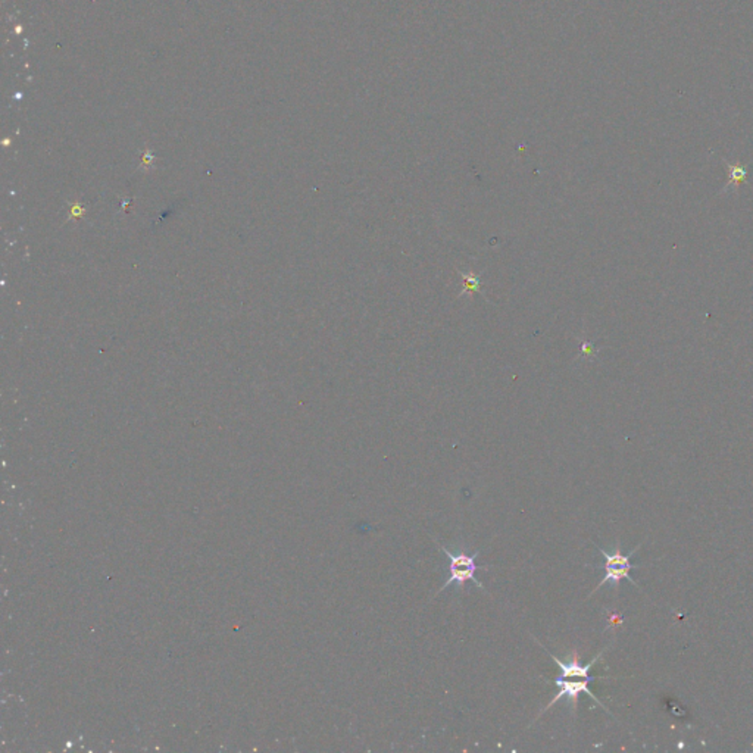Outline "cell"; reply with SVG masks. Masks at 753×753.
Returning <instances> with one entry per match:
<instances>
[{
  "instance_id": "obj_1",
  "label": "cell",
  "mask_w": 753,
  "mask_h": 753,
  "mask_svg": "<svg viewBox=\"0 0 753 753\" xmlns=\"http://www.w3.org/2000/svg\"><path fill=\"white\" fill-rule=\"evenodd\" d=\"M441 551L449 558V578L446 580V583L440 587L437 594L446 590L449 586H456L458 590H462L468 581H472L475 586L484 590V586L480 583V581H478L475 575L478 570L487 571L489 567H480V565H477L478 553L468 555L465 551H462V549L458 552H451L444 546H441Z\"/></svg>"
},
{
  "instance_id": "obj_4",
  "label": "cell",
  "mask_w": 753,
  "mask_h": 753,
  "mask_svg": "<svg viewBox=\"0 0 753 753\" xmlns=\"http://www.w3.org/2000/svg\"><path fill=\"white\" fill-rule=\"evenodd\" d=\"M728 169H730L728 187L739 185V184L745 183L746 176H747V168L746 166H743V165H728Z\"/></svg>"
},
{
  "instance_id": "obj_5",
  "label": "cell",
  "mask_w": 753,
  "mask_h": 753,
  "mask_svg": "<svg viewBox=\"0 0 753 753\" xmlns=\"http://www.w3.org/2000/svg\"><path fill=\"white\" fill-rule=\"evenodd\" d=\"M464 281H465V292H477V290L480 288V280H478L475 276H472V274H470V276H464Z\"/></svg>"
},
{
  "instance_id": "obj_3",
  "label": "cell",
  "mask_w": 753,
  "mask_h": 753,
  "mask_svg": "<svg viewBox=\"0 0 753 753\" xmlns=\"http://www.w3.org/2000/svg\"><path fill=\"white\" fill-rule=\"evenodd\" d=\"M640 546H642V544H639L637 547H635V549H632L628 555H624V553L621 552V546H620V543H617V546H615V549H613L612 552H606V551H604V549H601V547H599V552L602 553V556H604V559H605V565H604L605 575H604V578L601 580V583H599V584L596 586V589L592 592V594H593L594 592H597V590L601 589L602 586L608 584V583H611V584L613 586V589L617 590V589L620 587V583H621L623 580H628L630 583H632V584L639 587V584H637L636 581L632 580L631 575H630V571H631V568H632V563H631L630 559L632 558V555H635V553L640 549ZM639 589H640V587H639ZM592 594H590V596H592Z\"/></svg>"
},
{
  "instance_id": "obj_2",
  "label": "cell",
  "mask_w": 753,
  "mask_h": 753,
  "mask_svg": "<svg viewBox=\"0 0 753 753\" xmlns=\"http://www.w3.org/2000/svg\"><path fill=\"white\" fill-rule=\"evenodd\" d=\"M596 678H599V677H593V675H592V677H563V675L556 677V678H555V686L558 687V692L555 693L553 699L549 702V704H547V706H544V708L540 711V714L537 715V718H540L544 712H547V709H551L555 704H558V702H559L561 699L567 700V705L570 706V711L573 712V716H575V714H577V706H578V697H580L581 693L587 694L590 699H593V700L596 702L597 705H601L605 711H608L606 706H604L602 702L599 700V699L590 692V689H589V684H590L592 681H594ZM608 712H609V711H608ZM537 718H536V720H537ZM536 720H534V721H536Z\"/></svg>"
}]
</instances>
